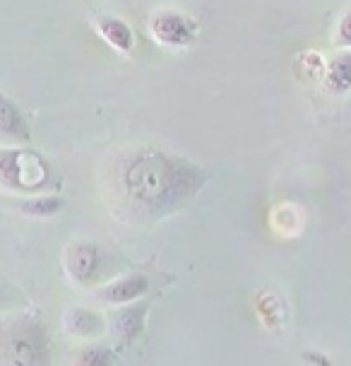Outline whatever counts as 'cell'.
<instances>
[{"instance_id":"9","label":"cell","mask_w":351,"mask_h":366,"mask_svg":"<svg viewBox=\"0 0 351 366\" xmlns=\"http://www.w3.org/2000/svg\"><path fill=\"white\" fill-rule=\"evenodd\" d=\"M142 313H145V309H140V311L130 309V311H126V313H123L121 323H123V332H126V337H133L135 332L140 330V323H142Z\"/></svg>"},{"instance_id":"10","label":"cell","mask_w":351,"mask_h":366,"mask_svg":"<svg viewBox=\"0 0 351 366\" xmlns=\"http://www.w3.org/2000/svg\"><path fill=\"white\" fill-rule=\"evenodd\" d=\"M340 41L351 46V15H347L340 22Z\"/></svg>"},{"instance_id":"6","label":"cell","mask_w":351,"mask_h":366,"mask_svg":"<svg viewBox=\"0 0 351 366\" xmlns=\"http://www.w3.org/2000/svg\"><path fill=\"white\" fill-rule=\"evenodd\" d=\"M325 87L332 94H344L351 89V51L335 56L327 63V73H325Z\"/></svg>"},{"instance_id":"2","label":"cell","mask_w":351,"mask_h":366,"mask_svg":"<svg viewBox=\"0 0 351 366\" xmlns=\"http://www.w3.org/2000/svg\"><path fill=\"white\" fill-rule=\"evenodd\" d=\"M149 31L161 46L168 49H183L198 36V22L180 12L161 10L152 19H149Z\"/></svg>"},{"instance_id":"4","label":"cell","mask_w":351,"mask_h":366,"mask_svg":"<svg viewBox=\"0 0 351 366\" xmlns=\"http://www.w3.org/2000/svg\"><path fill=\"white\" fill-rule=\"evenodd\" d=\"M96 263H99V253L92 244H77L68 251V272L73 274V280H80V282H87L89 277L96 270Z\"/></svg>"},{"instance_id":"5","label":"cell","mask_w":351,"mask_h":366,"mask_svg":"<svg viewBox=\"0 0 351 366\" xmlns=\"http://www.w3.org/2000/svg\"><path fill=\"white\" fill-rule=\"evenodd\" d=\"M94 24L96 29L101 31V36L106 39L113 49L118 51H130L135 44V36H133V29L128 27L123 19L118 17H111V15H96L94 17Z\"/></svg>"},{"instance_id":"1","label":"cell","mask_w":351,"mask_h":366,"mask_svg":"<svg viewBox=\"0 0 351 366\" xmlns=\"http://www.w3.org/2000/svg\"><path fill=\"white\" fill-rule=\"evenodd\" d=\"M203 181L205 174L185 159L161 152H142L123 167L121 191L135 212L157 219L195 195Z\"/></svg>"},{"instance_id":"3","label":"cell","mask_w":351,"mask_h":366,"mask_svg":"<svg viewBox=\"0 0 351 366\" xmlns=\"http://www.w3.org/2000/svg\"><path fill=\"white\" fill-rule=\"evenodd\" d=\"M147 290H149L147 277H142V274H128V277L118 280V282L103 287L99 297L108 304H123V302H133V299L142 297Z\"/></svg>"},{"instance_id":"8","label":"cell","mask_w":351,"mask_h":366,"mask_svg":"<svg viewBox=\"0 0 351 366\" xmlns=\"http://www.w3.org/2000/svg\"><path fill=\"white\" fill-rule=\"evenodd\" d=\"M61 207V200L58 198H34L24 205V212H31V214H51Z\"/></svg>"},{"instance_id":"7","label":"cell","mask_w":351,"mask_h":366,"mask_svg":"<svg viewBox=\"0 0 351 366\" xmlns=\"http://www.w3.org/2000/svg\"><path fill=\"white\" fill-rule=\"evenodd\" d=\"M15 116V107H12V102L3 99V130L5 133H12L17 137H22V140H29V133H27V126H24L22 116H17V119H12Z\"/></svg>"}]
</instances>
